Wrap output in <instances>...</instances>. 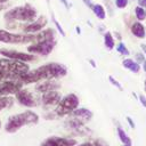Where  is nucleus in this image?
<instances>
[{"label":"nucleus","instance_id":"24","mask_svg":"<svg viewBox=\"0 0 146 146\" xmlns=\"http://www.w3.org/2000/svg\"><path fill=\"white\" fill-rule=\"evenodd\" d=\"M135 13H136V17H137V19H139V21L145 19V17H146V13H145V10H144L140 6L137 7V8L135 9Z\"/></svg>","mask_w":146,"mask_h":146},{"label":"nucleus","instance_id":"1","mask_svg":"<svg viewBox=\"0 0 146 146\" xmlns=\"http://www.w3.org/2000/svg\"><path fill=\"white\" fill-rule=\"evenodd\" d=\"M67 73V68L59 63H48L42 65L35 70L27 71L26 73L19 75L15 80L19 81L23 84H29L33 82H39L41 80H49V79H58L65 76Z\"/></svg>","mask_w":146,"mask_h":146},{"label":"nucleus","instance_id":"28","mask_svg":"<svg viewBox=\"0 0 146 146\" xmlns=\"http://www.w3.org/2000/svg\"><path fill=\"white\" fill-rule=\"evenodd\" d=\"M108 80H110V82H111L113 86H115L117 89H120V90L122 89V86H121V84H120V83H119V82H117L113 76H108Z\"/></svg>","mask_w":146,"mask_h":146},{"label":"nucleus","instance_id":"23","mask_svg":"<svg viewBox=\"0 0 146 146\" xmlns=\"http://www.w3.org/2000/svg\"><path fill=\"white\" fill-rule=\"evenodd\" d=\"M79 146H107V145L104 141H102V140H91V141L82 143Z\"/></svg>","mask_w":146,"mask_h":146},{"label":"nucleus","instance_id":"27","mask_svg":"<svg viewBox=\"0 0 146 146\" xmlns=\"http://www.w3.org/2000/svg\"><path fill=\"white\" fill-rule=\"evenodd\" d=\"M115 5L119 8H124L128 5V0H115Z\"/></svg>","mask_w":146,"mask_h":146},{"label":"nucleus","instance_id":"41","mask_svg":"<svg viewBox=\"0 0 146 146\" xmlns=\"http://www.w3.org/2000/svg\"><path fill=\"white\" fill-rule=\"evenodd\" d=\"M144 87H145V91H146V81H145V84H144Z\"/></svg>","mask_w":146,"mask_h":146},{"label":"nucleus","instance_id":"32","mask_svg":"<svg viewBox=\"0 0 146 146\" xmlns=\"http://www.w3.org/2000/svg\"><path fill=\"white\" fill-rule=\"evenodd\" d=\"M138 3L140 5V7H144V6H146V0H139Z\"/></svg>","mask_w":146,"mask_h":146},{"label":"nucleus","instance_id":"18","mask_svg":"<svg viewBox=\"0 0 146 146\" xmlns=\"http://www.w3.org/2000/svg\"><path fill=\"white\" fill-rule=\"evenodd\" d=\"M131 32H132V34H133L135 36H137V38L143 39V38L145 36V29H144L143 24L139 23V22H136V23L132 24V26H131Z\"/></svg>","mask_w":146,"mask_h":146},{"label":"nucleus","instance_id":"19","mask_svg":"<svg viewBox=\"0 0 146 146\" xmlns=\"http://www.w3.org/2000/svg\"><path fill=\"white\" fill-rule=\"evenodd\" d=\"M14 104V98L9 96H0V112L5 108L11 107Z\"/></svg>","mask_w":146,"mask_h":146},{"label":"nucleus","instance_id":"22","mask_svg":"<svg viewBox=\"0 0 146 146\" xmlns=\"http://www.w3.org/2000/svg\"><path fill=\"white\" fill-rule=\"evenodd\" d=\"M92 10H94V13L96 14V16H97L99 19H104V18L106 17L105 10H104V8H103L100 5H95V6H92Z\"/></svg>","mask_w":146,"mask_h":146},{"label":"nucleus","instance_id":"20","mask_svg":"<svg viewBox=\"0 0 146 146\" xmlns=\"http://www.w3.org/2000/svg\"><path fill=\"white\" fill-rule=\"evenodd\" d=\"M117 136H119V139L121 140V143L122 144H132L131 143V139H130V137H128V135H127V132L119 125L117 127Z\"/></svg>","mask_w":146,"mask_h":146},{"label":"nucleus","instance_id":"2","mask_svg":"<svg viewBox=\"0 0 146 146\" xmlns=\"http://www.w3.org/2000/svg\"><path fill=\"white\" fill-rule=\"evenodd\" d=\"M48 39H54L52 30H47L38 35H33V34H15L0 29V42H5V43H27V42H38Z\"/></svg>","mask_w":146,"mask_h":146},{"label":"nucleus","instance_id":"21","mask_svg":"<svg viewBox=\"0 0 146 146\" xmlns=\"http://www.w3.org/2000/svg\"><path fill=\"white\" fill-rule=\"evenodd\" d=\"M104 44L108 50H112L114 48V39L111 34V32H106L104 35Z\"/></svg>","mask_w":146,"mask_h":146},{"label":"nucleus","instance_id":"34","mask_svg":"<svg viewBox=\"0 0 146 146\" xmlns=\"http://www.w3.org/2000/svg\"><path fill=\"white\" fill-rule=\"evenodd\" d=\"M60 1L63 2V5H64L66 8H68V3H67V1H66V0H60Z\"/></svg>","mask_w":146,"mask_h":146},{"label":"nucleus","instance_id":"26","mask_svg":"<svg viewBox=\"0 0 146 146\" xmlns=\"http://www.w3.org/2000/svg\"><path fill=\"white\" fill-rule=\"evenodd\" d=\"M52 22H54V24L56 25V27H57V30H58V32L60 33V35H63V36H65V32H64V30H63V27L60 26V24L55 19V17L52 16Z\"/></svg>","mask_w":146,"mask_h":146},{"label":"nucleus","instance_id":"13","mask_svg":"<svg viewBox=\"0 0 146 146\" xmlns=\"http://www.w3.org/2000/svg\"><path fill=\"white\" fill-rule=\"evenodd\" d=\"M60 94L56 90H50V91H47V92H43L42 94V97H41V103L44 105V106H54V105H57L60 100Z\"/></svg>","mask_w":146,"mask_h":146},{"label":"nucleus","instance_id":"40","mask_svg":"<svg viewBox=\"0 0 146 146\" xmlns=\"http://www.w3.org/2000/svg\"><path fill=\"white\" fill-rule=\"evenodd\" d=\"M7 0H0V3H2V2H6Z\"/></svg>","mask_w":146,"mask_h":146},{"label":"nucleus","instance_id":"39","mask_svg":"<svg viewBox=\"0 0 146 146\" xmlns=\"http://www.w3.org/2000/svg\"><path fill=\"white\" fill-rule=\"evenodd\" d=\"M76 32H78V33H81V32H80V27H76Z\"/></svg>","mask_w":146,"mask_h":146},{"label":"nucleus","instance_id":"7","mask_svg":"<svg viewBox=\"0 0 146 146\" xmlns=\"http://www.w3.org/2000/svg\"><path fill=\"white\" fill-rule=\"evenodd\" d=\"M55 47V40L54 39H48V40H42L38 41L32 46L27 47V51L31 54H38L41 56H47L49 55Z\"/></svg>","mask_w":146,"mask_h":146},{"label":"nucleus","instance_id":"33","mask_svg":"<svg viewBox=\"0 0 146 146\" xmlns=\"http://www.w3.org/2000/svg\"><path fill=\"white\" fill-rule=\"evenodd\" d=\"M5 79H6V76H5V74L2 73V71L0 70V82H1L2 80H5Z\"/></svg>","mask_w":146,"mask_h":146},{"label":"nucleus","instance_id":"9","mask_svg":"<svg viewBox=\"0 0 146 146\" xmlns=\"http://www.w3.org/2000/svg\"><path fill=\"white\" fill-rule=\"evenodd\" d=\"M0 55L10 58V59H15V60H21V62H32L35 59V56L33 54H26V52H21V51H16L13 49H0Z\"/></svg>","mask_w":146,"mask_h":146},{"label":"nucleus","instance_id":"31","mask_svg":"<svg viewBox=\"0 0 146 146\" xmlns=\"http://www.w3.org/2000/svg\"><path fill=\"white\" fill-rule=\"evenodd\" d=\"M137 58H138L139 62H144V60H145V59H144V56H143L141 54H137Z\"/></svg>","mask_w":146,"mask_h":146},{"label":"nucleus","instance_id":"37","mask_svg":"<svg viewBox=\"0 0 146 146\" xmlns=\"http://www.w3.org/2000/svg\"><path fill=\"white\" fill-rule=\"evenodd\" d=\"M143 63H144V71H145V73H146V60H144Z\"/></svg>","mask_w":146,"mask_h":146},{"label":"nucleus","instance_id":"29","mask_svg":"<svg viewBox=\"0 0 146 146\" xmlns=\"http://www.w3.org/2000/svg\"><path fill=\"white\" fill-rule=\"evenodd\" d=\"M125 120H127L128 124L130 125V128H132V129H135V128H136V124H135V122L132 121V119H131L130 116H127V117H125Z\"/></svg>","mask_w":146,"mask_h":146},{"label":"nucleus","instance_id":"35","mask_svg":"<svg viewBox=\"0 0 146 146\" xmlns=\"http://www.w3.org/2000/svg\"><path fill=\"white\" fill-rule=\"evenodd\" d=\"M89 62H90V64H91L92 67H96V64H95V62H94L92 59H89Z\"/></svg>","mask_w":146,"mask_h":146},{"label":"nucleus","instance_id":"10","mask_svg":"<svg viewBox=\"0 0 146 146\" xmlns=\"http://www.w3.org/2000/svg\"><path fill=\"white\" fill-rule=\"evenodd\" d=\"M15 96H16V100L21 105H23L25 107H34V106H36V100H35L34 96L27 89H23L22 88L21 90H18L15 94Z\"/></svg>","mask_w":146,"mask_h":146},{"label":"nucleus","instance_id":"12","mask_svg":"<svg viewBox=\"0 0 146 146\" xmlns=\"http://www.w3.org/2000/svg\"><path fill=\"white\" fill-rule=\"evenodd\" d=\"M65 125L67 127V129L74 131V133L78 135H88L90 133V130H88V128L84 127V123L76 120V119H70L65 122Z\"/></svg>","mask_w":146,"mask_h":146},{"label":"nucleus","instance_id":"36","mask_svg":"<svg viewBox=\"0 0 146 146\" xmlns=\"http://www.w3.org/2000/svg\"><path fill=\"white\" fill-rule=\"evenodd\" d=\"M141 49L144 50V52H145V55H146V44H141Z\"/></svg>","mask_w":146,"mask_h":146},{"label":"nucleus","instance_id":"43","mask_svg":"<svg viewBox=\"0 0 146 146\" xmlns=\"http://www.w3.org/2000/svg\"><path fill=\"white\" fill-rule=\"evenodd\" d=\"M145 13H146V11H145Z\"/></svg>","mask_w":146,"mask_h":146},{"label":"nucleus","instance_id":"16","mask_svg":"<svg viewBox=\"0 0 146 146\" xmlns=\"http://www.w3.org/2000/svg\"><path fill=\"white\" fill-rule=\"evenodd\" d=\"M46 24H47L46 17L41 16V17H39L35 22L30 23L27 26H25V27H24V32H25V33H34V32H38V31H40Z\"/></svg>","mask_w":146,"mask_h":146},{"label":"nucleus","instance_id":"4","mask_svg":"<svg viewBox=\"0 0 146 146\" xmlns=\"http://www.w3.org/2000/svg\"><path fill=\"white\" fill-rule=\"evenodd\" d=\"M0 70L5 74L6 79L15 80L19 75L26 73L30 68L29 65L25 64V62L15 60L10 58H0Z\"/></svg>","mask_w":146,"mask_h":146},{"label":"nucleus","instance_id":"25","mask_svg":"<svg viewBox=\"0 0 146 146\" xmlns=\"http://www.w3.org/2000/svg\"><path fill=\"white\" fill-rule=\"evenodd\" d=\"M116 50H117L121 55H124V56H128V55H129V50L127 49V47H125L124 43H122V42H120V43L117 44Z\"/></svg>","mask_w":146,"mask_h":146},{"label":"nucleus","instance_id":"5","mask_svg":"<svg viewBox=\"0 0 146 146\" xmlns=\"http://www.w3.org/2000/svg\"><path fill=\"white\" fill-rule=\"evenodd\" d=\"M79 106V98L74 94H68L60 98L59 103L56 106L55 113L57 116H64L67 114H71L73 110H75Z\"/></svg>","mask_w":146,"mask_h":146},{"label":"nucleus","instance_id":"3","mask_svg":"<svg viewBox=\"0 0 146 146\" xmlns=\"http://www.w3.org/2000/svg\"><path fill=\"white\" fill-rule=\"evenodd\" d=\"M39 121V115L33 111H25L23 113H18L9 117L6 123L5 130L9 133H14L18 131L23 125L26 124H35Z\"/></svg>","mask_w":146,"mask_h":146},{"label":"nucleus","instance_id":"15","mask_svg":"<svg viewBox=\"0 0 146 146\" xmlns=\"http://www.w3.org/2000/svg\"><path fill=\"white\" fill-rule=\"evenodd\" d=\"M60 87V84L56 81H51L50 79L44 81V82H40L35 86V91L38 92H47V91H50V90H57L58 88Z\"/></svg>","mask_w":146,"mask_h":146},{"label":"nucleus","instance_id":"6","mask_svg":"<svg viewBox=\"0 0 146 146\" xmlns=\"http://www.w3.org/2000/svg\"><path fill=\"white\" fill-rule=\"evenodd\" d=\"M5 18L8 21H25V22H32L35 18V10L30 6L24 7H16L15 9H11L5 15Z\"/></svg>","mask_w":146,"mask_h":146},{"label":"nucleus","instance_id":"17","mask_svg":"<svg viewBox=\"0 0 146 146\" xmlns=\"http://www.w3.org/2000/svg\"><path fill=\"white\" fill-rule=\"evenodd\" d=\"M122 65H123V67H125L127 70L131 71L132 73H138V72L140 71V65H139L137 62H135L133 59H131V58L123 59Z\"/></svg>","mask_w":146,"mask_h":146},{"label":"nucleus","instance_id":"30","mask_svg":"<svg viewBox=\"0 0 146 146\" xmlns=\"http://www.w3.org/2000/svg\"><path fill=\"white\" fill-rule=\"evenodd\" d=\"M139 102H140V104L146 108V97L143 96V95H140V96H139Z\"/></svg>","mask_w":146,"mask_h":146},{"label":"nucleus","instance_id":"8","mask_svg":"<svg viewBox=\"0 0 146 146\" xmlns=\"http://www.w3.org/2000/svg\"><path fill=\"white\" fill-rule=\"evenodd\" d=\"M23 87V83H21L17 80L8 79L6 81L0 82V96H8V95H15L18 90H21Z\"/></svg>","mask_w":146,"mask_h":146},{"label":"nucleus","instance_id":"38","mask_svg":"<svg viewBox=\"0 0 146 146\" xmlns=\"http://www.w3.org/2000/svg\"><path fill=\"white\" fill-rule=\"evenodd\" d=\"M123 146H132V144H123Z\"/></svg>","mask_w":146,"mask_h":146},{"label":"nucleus","instance_id":"11","mask_svg":"<svg viewBox=\"0 0 146 146\" xmlns=\"http://www.w3.org/2000/svg\"><path fill=\"white\" fill-rule=\"evenodd\" d=\"M76 140L73 138H65V137H49L44 139L41 146H75Z\"/></svg>","mask_w":146,"mask_h":146},{"label":"nucleus","instance_id":"14","mask_svg":"<svg viewBox=\"0 0 146 146\" xmlns=\"http://www.w3.org/2000/svg\"><path fill=\"white\" fill-rule=\"evenodd\" d=\"M71 114H72V116L74 119H76V120H79V121H81L83 123L90 121V119L92 117V112L90 110L86 108V107H80V108L76 107L75 110H73L71 112Z\"/></svg>","mask_w":146,"mask_h":146},{"label":"nucleus","instance_id":"42","mask_svg":"<svg viewBox=\"0 0 146 146\" xmlns=\"http://www.w3.org/2000/svg\"><path fill=\"white\" fill-rule=\"evenodd\" d=\"M0 129H1V121H0Z\"/></svg>","mask_w":146,"mask_h":146}]
</instances>
